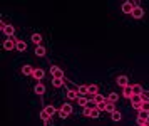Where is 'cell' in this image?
Masks as SVG:
<instances>
[{
  "mask_svg": "<svg viewBox=\"0 0 149 126\" xmlns=\"http://www.w3.org/2000/svg\"><path fill=\"white\" fill-rule=\"evenodd\" d=\"M136 7H137V2H124L121 7V10L124 13H129V15H132V10H134Z\"/></svg>",
  "mask_w": 149,
  "mask_h": 126,
  "instance_id": "cell-1",
  "label": "cell"
},
{
  "mask_svg": "<svg viewBox=\"0 0 149 126\" xmlns=\"http://www.w3.org/2000/svg\"><path fill=\"white\" fill-rule=\"evenodd\" d=\"M70 114H72V106L65 103V104L61 108V111H59V116H61L62 120H65V118H67V116H70Z\"/></svg>",
  "mask_w": 149,
  "mask_h": 126,
  "instance_id": "cell-2",
  "label": "cell"
},
{
  "mask_svg": "<svg viewBox=\"0 0 149 126\" xmlns=\"http://www.w3.org/2000/svg\"><path fill=\"white\" fill-rule=\"evenodd\" d=\"M149 121V111H139L137 113V123H139V126H142V125H146Z\"/></svg>",
  "mask_w": 149,
  "mask_h": 126,
  "instance_id": "cell-3",
  "label": "cell"
},
{
  "mask_svg": "<svg viewBox=\"0 0 149 126\" xmlns=\"http://www.w3.org/2000/svg\"><path fill=\"white\" fill-rule=\"evenodd\" d=\"M142 103H144V98H142V96H132V98H131V104H132L134 109H139V111H141Z\"/></svg>",
  "mask_w": 149,
  "mask_h": 126,
  "instance_id": "cell-4",
  "label": "cell"
},
{
  "mask_svg": "<svg viewBox=\"0 0 149 126\" xmlns=\"http://www.w3.org/2000/svg\"><path fill=\"white\" fill-rule=\"evenodd\" d=\"M50 73H52V77L54 79H64V71H62L61 67L52 66L50 67Z\"/></svg>",
  "mask_w": 149,
  "mask_h": 126,
  "instance_id": "cell-5",
  "label": "cell"
},
{
  "mask_svg": "<svg viewBox=\"0 0 149 126\" xmlns=\"http://www.w3.org/2000/svg\"><path fill=\"white\" fill-rule=\"evenodd\" d=\"M14 47H17V40L12 39V37H7L5 42H3V49H5V51H12Z\"/></svg>",
  "mask_w": 149,
  "mask_h": 126,
  "instance_id": "cell-6",
  "label": "cell"
},
{
  "mask_svg": "<svg viewBox=\"0 0 149 126\" xmlns=\"http://www.w3.org/2000/svg\"><path fill=\"white\" fill-rule=\"evenodd\" d=\"M89 103H91V98H89V94H87V96H79V99H77V104H79L82 109L87 106Z\"/></svg>",
  "mask_w": 149,
  "mask_h": 126,
  "instance_id": "cell-7",
  "label": "cell"
},
{
  "mask_svg": "<svg viewBox=\"0 0 149 126\" xmlns=\"http://www.w3.org/2000/svg\"><path fill=\"white\" fill-rule=\"evenodd\" d=\"M116 82H117V84H119V86L122 87V89H124V87H127L129 84V79H127V76H119V77H117V79H116Z\"/></svg>",
  "mask_w": 149,
  "mask_h": 126,
  "instance_id": "cell-8",
  "label": "cell"
},
{
  "mask_svg": "<svg viewBox=\"0 0 149 126\" xmlns=\"http://www.w3.org/2000/svg\"><path fill=\"white\" fill-rule=\"evenodd\" d=\"M142 15H144V8L137 5L134 10H132V17H134V19H142Z\"/></svg>",
  "mask_w": 149,
  "mask_h": 126,
  "instance_id": "cell-9",
  "label": "cell"
},
{
  "mask_svg": "<svg viewBox=\"0 0 149 126\" xmlns=\"http://www.w3.org/2000/svg\"><path fill=\"white\" fill-rule=\"evenodd\" d=\"M87 89H89V96L91 98H94V96L99 94V86L97 84H91V86H87Z\"/></svg>",
  "mask_w": 149,
  "mask_h": 126,
  "instance_id": "cell-10",
  "label": "cell"
},
{
  "mask_svg": "<svg viewBox=\"0 0 149 126\" xmlns=\"http://www.w3.org/2000/svg\"><path fill=\"white\" fill-rule=\"evenodd\" d=\"M34 91H35V94L42 96V94L45 93V86H44L42 82H37V84H35V87H34Z\"/></svg>",
  "mask_w": 149,
  "mask_h": 126,
  "instance_id": "cell-11",
  "label": "cell"
},
{
  "mask_svg": "<svg viewBox=\"0 0 149 126\" xmlns=\"http://www.w3.org/2000/svg\"><path fill=\"white\" fill-rule=\"evenodd\" d=\"M44 77H45V73H44V69H35V71H34V79L42 81Z\"/></svg>",
  "mask_w": 149,
  "mask_h": 126,
  "instance_id": "cell-12",
  "label": "cell"
},
{
  "mask_svg": "<svg viewBox=\"0 0 149 126\" xmlns=\"http://www.w3.org/2000/svg\"><path fill=\"white\" fill-rule=\"evenodd\" d=\"M2 30H3V34H5L7 37H12L15 34V27L14 25H5V29H2Z\"/></svg>",
  "mask_w": 149,
  "mask_h": 126,
  "instance_id": "cell-13",
  "label": "cell"
},
{
  "mask_svg": "<svg viewBox=\"0 0 149 126\" xmlns=\"http://www.w3.org/2000/svg\"><path fill=\"white\" fill-rule=\"evenodd\" d=\"M34 67L32 66H24L22 67V74H24V76H34Z\"/></svg>",
  "mask_w": 149,
  "mask_h": 126,
  "instance_id": "cell-14",
  "label": "cell"
},
{
  "mask_svg": "<svg viewBox=\"0 0 149 126\" xmlns=\"http://www.w3.org/2000/svg\"><path fill=\"white\" fill-rule=\"evenodd\" d=\"M122 96H124V98H129V99H131V98L134 96V93H132V86L124 87V91H122Z\"/></svg>",
  "mask_w": 149,
  "mask_h": 126,
  "instance_id": "cell-15",
  "label": "cell"
},
{
  "mask_svg": "<svg viewBox=\"0 0 149 126\" xmlns=\"http://www.w3.org/2000/svg\"><path fill=\"white\" fill-rule=\"evenodd\" d=\"M132 93H134V96H142V86L141 84H132Z\"/></svg>",
  "mask_w": 149,
  "mask_h": 126,
  "instance_id": "cell-16",
  "label": "cell"
},
{
  "mask_svg": "<svg viewBox=\"0 0 149 126\" xmlns=\"http://www.w3.org/2000/svg\"><path fill=\"white\" fill-rule=\"evenodd\" d=\"M30 40L34 42V44H37V46H40V42H42V35L40 34H32V37H30Z\"/></svg>",
  "mask_w": 149,
  "mask_h": 126,
  "instance_id": "cell-17",
  "label": "cell"
},
{
  "mask_svg": "<svg viewBox=\"0 0 149 126\" xmlns=\"http://www.w3.org/2000/svg\"><path fill=\"white\" fill-rule=\"evenodd\" d=\"M67 99H70V101L79 99V94H77V91H74V89H69V91H67Z\"/></svg>",
  "mask_w": 149,
  "mask_h": 126,
  "instance_id": "cell-18",
  "label": "cell"
},
{
  "mask_svg": "<svg viewBox=\"0 0 149 126\" xmlns=\"http://www.w3.org/2000/svg\"><path fill=\"white\" fill-rule=\"evenodd\" d=\"M19 52H24L25 49H27V42H24V40H17V47H15Z\"/></svg>",
  "mask_w": 149,
  "mask_h": 126,
  "instance_id": "cell-19",
  "label": "cell"
},
{
  "mask_svg": "<svg viewBox=\"0 0 149 126\" xmlns=\"http://www.w3.org/2000/svg\"><path fill=\"white\" fill-rule=\"evenodd\" d=\"M35 56L44 57V56H45V47H44V46H37V47H35Z\"/></svg>",
  "mask_w": 149,
  "mask_h": 126,
  "instance_id": "cell-20",
  "label": "cell"
},
{
  "mask_svg": "<svg viewBox=\"0 0 149 126\" xmlns=\"http://www.w3.org/2000/svg\"><path fill=\"white\" fill-rule=\"evenodd\" d=\"M77 94H79V96H87V94H89L87 86H79V87H77Z\"/></svg>",
  "mask_w": 149,
  "mask_h": 126,
  "instance_id": "cell-21",
  "label": "cell"
},
{
  "mask_svg": "<svg viewBox=\"0 0 149 126\" xmlns=\"http://www.w3.org/2000/svg\"><path fill=\"white\" fill-rule=\"evenodd\" d=\"M111 120H112V121H116V123H117V121H121V120H122V114H121V111H114V113L111 114Z\"/></svg>",
  "mask_w": 149,
  "mask_h": 126,
  "instance_id": "cell-22",
  "label": "cell"
},
{
  "mask_svg": "<svg viewBox=\"0 0 149 126\" xmlns=\"http://www.w3.org/2000/svg\"><path fill=\"white\" fill-rule=\"evenodd\" d=\"M92 99L95 101V104H101V103H106V101H107V98H104L102 94H97V96H94Z\"/></svg>",
  "mask_w": 149,
  "mask_h": 126,
  "instance_id": "cell-23",
  "label": "cell"
},
{
  "mask_svg": "<svg viewBox=\"0 0 149 126\" xmlns=\"http://www.w3.org/2000/svg\"><path fill=\"white\" fill-rule=\"evenodd\" d=\"M117 99H119V94H117V93H111L107 96V103H116Z\"/></svg>",
  "mask_w": 149,
  "mask_h": 126,
  "instance_id": "cell-24",
  "label": "cell"
},
{
  "mask_svg": "<svg viewBox=\"0 0 149 126\" xmlns=\"http://www.w3.org/2000/svg\"><path fill=\"white\" fill-rule=\"evenodd\" d=\"M44 111H45V113H47L49 116H54V114H55V111H57V109H55L54 106H45V108H44Z\"/></svg>",
  "mask_w": 149,
  "mask_h": 126,
  "instance_id": "cell-25",
  "label": "cell"
},
{
  "mask_svg": "<svg viewBox=\"0 0 149 126\" xmlns=\"http://www.w3.org/2000/svg\"><path fill=\"white\" fill-rule=\"evenodd\" d=\"M52 86L54 87H62L64 86V79H54L52 81Z\"/></svg>",
  "mask_w": 149,
  "mask_h": 126,
  "instance_id": "cell-26",
  "label": "cell"
},
{
  "mask_svg": "<svg viewBox=\"0 0 149 126\" xmlns=\"http://www.w3.org/2000/svg\"><path fill=\"white\" fill-rule=\"evenodd\" d=\"M106 111H109L111 114L114 113V111H117V109H116V106H114V103H107V109H106Z\"/></svg>",
  "mask_w": 149,
  "mask_h": 126,
  "instance_id": "cell-27",
  "label": "cell"
},
{
  "mask_svg": "<svg viewBox=\"0 0 149 126\" xmlns=\"http://www.w3.org/2000/svg\"><path fill=\"white\" fill-rule=\"evenodd\" d=\"M49 118H50V116H49V114L45 113L44 109H42V111H40V120H42V121H49Z\"/></svg>",
  "mask_w": 149,
  "mask_h": 126,
  "instance_id": "cell-28",
  "label": "cell"
},
{
  "mask_svg": "<svg viewBox=\"0 0 149 126\" xmlns=\"http://www.w3.org/2000/svg\"><path fill=\"white\" fill-rule=\"evenodd\" d=\"M82 113H84V116H91V113H92V109L89 106H86L84 109H82Z\"/></svg>",
  "mask_w": 149,
  "mask_h": 126,
  "instance_id": "cell-29",
  "label": "cell"
},
{
  "mask_svg": "<svg viewBox=\"0 0 149 126\" xmlns=\"http://www.w3.org/2000/svg\"><path fill=\"white\" fill-rule=\"evenodd\" d=\"M141 109H142V111H149V101H144V103H142Z\"/></svg>",
  "mask_w": 149,
  "mask_h": 126,
  "instance_id": "cell-30",
  "label": "cell"
},
{
  "mask_svg": "<svg viewBox=\"0 0 149 126\" xmlns=\"http://www.w3.org/2000/svg\"><path fill=\"white\" fill-rule=\"evenodd\" d=\"M99 113H101V111H99L97 108H95V109H92V113H91V118H97V116H99Z\"/></svg>",
  "mask_w": 149,
  "mask_h": 126,
  "instance_id": "cell-31",
  "label": "cell"
},
{
  "mask_svg": "<svg viewBox=\"0 0 149 126\" xmlns=\"http://www.w3.org/2000/svg\"><path fill=\"white\" fill-rule=\"evenodd\" d=\"M142 126H149V125H142Z\"/></svg>",
  "mask_w": 149,
  "mask_h": 126,
  "instance_id": "cell-32",
  "label": "cell"
}]
</instances>
